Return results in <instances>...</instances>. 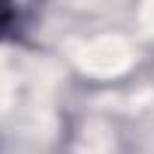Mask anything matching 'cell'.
<instances>
[{
    "label": "cell",
    "mask_w": 154,
    "mask_h": 154,
    "mask_svg": "<svg viewBox=\"0 0 154 154\" xmlns=\"http://www.w3.org/2000/svg\"><path fill=\"white\" fill-rule=\"evenodd\" d=\"M18 24V0H0V39H6Z\"/></svg>",
    "instance_id": "cell-1"
}]
</instances>
